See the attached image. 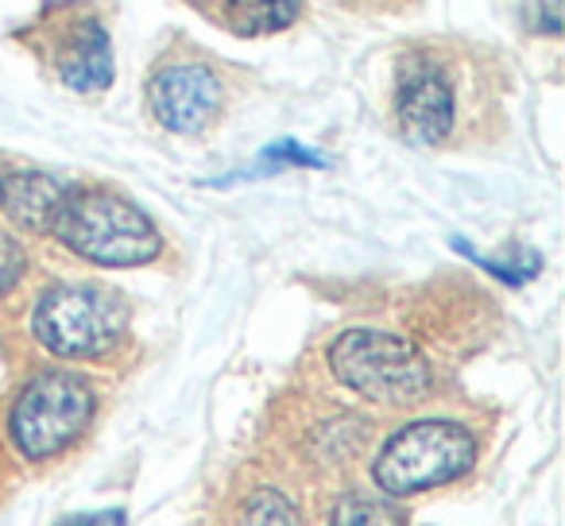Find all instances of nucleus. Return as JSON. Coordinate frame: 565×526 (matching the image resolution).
I'll list each match as a JSON object with an SVG mask.
<instances>
[{
	"mask_svg": "<svg viewBox=\"0 0 565 526\" xmlns=\"http://www.w3.org/2000/svg\"><path fill=\"white\" fill-rule=\"evenodd\" d=\"M330 526H403V518L387 503L369 500V495H349L338 503Z\"/></svg>",
	"mask_w": 565,
	"mask_h": 526,
	"instance_id": "f8f14e48",
	"label": "nucleus"
},
{
	"mask_svg": "<svg viewBox=\"0 0 565 526\" xmlns=\"http://www.w3.org/2000/svg\"><path fill=\"white\" fill-rule=\"evenodd\" d=\"M24 268H28L24 248L9 233H0V294H9L24 279Z\"/></svg>",
	"mask_w": 565,
	"mask_h": 526,
	"instance_id": "ddd939ff",
	"label": "nucleus"
},
{
	"mask_svg": "<svg viewBox=\"0 0 565 526\" xmlns=\"http://www.w3.org/2000/svg\"><path fill=\"white\" fill-rule=\"evenodd\" d=\"M477 461V438L461 422L423 418L387 438L372 464V480L384 495H423L430 487L454 484Z\"/></svg>",
	"mask_w": 565,
	"mask_h": 526,
	"instance_id": "f03ea898",
	"label": "nucleus"
},
{
	"mask_svg": "<svg viewBox=\"0 0 565 526\" xmlns=\"http://www.w3.org/2000/svg\"><path fill=\"white\" fill-rule=\"evenodd\" d=\"M299 17L295 0H225V20L241 35H267L282 32Z\"/></svg>",
	"mask_w": 565,
	"mask_h": 526,
	"instance_id": "9d476101",
	"label": "nucleus"
},
{
	"mask_svg": "<svg viewBox=\"0 0 565 526\" xmlns=\"http://www.w3.org/2000/svg\"><path fill=\"white\" fill-rule=\"evenodd\" d=\"M58 74L71 89L78 94H97V89H109L113 82V47L109 35L102 24H82L74 32V40L66 43L63 58H58Z\"/></svg>",
	"mask_w": 565,
	"mask_h": 526,
	"instance_id": "1a4fd4ad",
	"label": "nucleus"
},
{
	"mask_svg": "<svg viewBox=\"0 0 565 526\" xmlns=\"http://www.w3.org/2000/svg\"><path fill=\"white\" fill-rule=\"evenodd\" d=\"M66 194H71V186H63L58 179L40 171L4 174V182H0V205L28 233H51Z\"/></svg>",
	"mask_w": 565,
	"mask_h": 526,
	"instance_id": "6e6552de",
	"label": "nucleus"
},
{
	"mask_svg": "<svg viewBox=\"0 0 565 526\" xmlns=\"http://www.w3.org/2000/svg\"><path fill=\"white\" fill-rule=\"evenodd\" d=\"M128 310L113 291L86 283H63L51 287L35 302L32 330L40 345L66 361H89L105 356L120 337H125Z\"/></svg>",
	"mask_w": 565,
	"mask_h": 526,
	"instance_id": "39448f33",
	"label": "nucleus"
},
{
	"mask_svg": "<svg viewBox=\"0 0 565 526\" xmlns=\"http://www.w3.org/2000/svg\"><path fill=\"white\" fill-rule=\"evenodd\" d=\"M151 112L179 136L202 132L221 109V82L202 63H174L151 78Z\"/></svg>",
	"mask_w": 565,
	"mask_h": 526,
	"instance_id": "423d86ee",
	"label": "nucleus"
},
{
	"mask_svg": "<svg viewBox=\"0 0 565 526\" xmlns=\"http://www.w3.org/2000/svg\"><path fill=\"white\" fill-rule=\"evenodd\" d=\"M94 387L74 372H43L20 391L9 415V433L28 461H51L94 422Z\"/></svg>",
	"mask_w": 565,
	"mask_h": 526,
	"instance_id": "20e7f679",
	"label": "nucleus"
},
{
	"mask_svg": "<svg viewBox=\"0 0 565 526\" xmlns=\"http://www.w3.org/2000/svg\"><path fill=\"white\" fill-rule=\"evenodd\" d=\"M236 526H302L299 507L275 487H256V492L244 500Z\"/></svg>",
	"mask_w": 565,
	"mask_h": 526,
	"instance_id": "9b49d317",
	"label": "nucleus"
},
{
	"mask_svg": "<svg viewBox=\"0 0 565 526\" xmlns=\"http://www.w3.org/2000/svg\"><path fill=\"white\" fill-rule=\"evenodd\" d=\"M399 112L403 132L415 143H441L454 128V89H449L446 74L434 63H415L403 71L399 82Z\"/></svg>",
	"mask_w": 565,
	"mask_h": 526,
	"instance_id": "0eeeda50",
	"label": "nucleus"
},
{
	"mask_svg": "<svg viewBox=\"0 0 565 526\" xmlns=\"http://www.w3.org/2000/svg\"><path fill=\"white\" fill-rule=\"evenodd\" d=\"M539 4V17H534V28H542L546 35H557L562 32V0H534Z\"/></svg>",
	"mask_w": 565,
	"mask_h": 526,
	"instance_id": "2eb2a0df",
	"label": "nucleus"
},
{
	"mask_svg": "<svg viewBox=\"0 0 565 526\" xmlns=\"http://www.w3.org/2000/svg\"><path fill=\"white\" fill-rule=\"evenodd\" d=\"M58 526H125V511H102V515H74Z\"/></svg>",
	"mask_w": 565,
	"mask_h": 526,
	"instance_id": "dca6fc26",
	"label": "nucleus"
},
{
	"mask_svg": "<svg viewBox=\"0 0 565 526\" xmlns=\"http://www.w3.org/2000/svg\"><path fill=\"white\" fill-rule=\"evenodd\" d=\"M0 182H4V174H0Z\"/></svg>",
	"mask_w": 565,
	"mask_h": 526,
	"instance_id": "f3484780",
	"label": "nucleus"
},
{
	"mask_svg": "<svg viewBox=\"0 0 565 526\" xmlns=\"http://www.w3.org/2000/svg\"><path fill=\"white\" fill-rule=\"evenodd\" d=\"M330 368L349 391L380 407H411L426 399L434 376L411 341L380 330H349L330 345Z\"/></svg>",
	"mask_w": 565,
	"mask_h": 526,
	"instance_id": "7ed1b4c3",
	"label": "nucleus"
},
{
	"mask_svg": "<svg viewBox=\"0 0 565 526\" xmlns=\"http://www.w3.org/2000/svg\"><path fill=\"white\" fill-rule=\"evenodd\" d=\"M264 163H299V167H326V159L318 151H307L299 143H275V148L264 151Z\"/></svg>",
	"mask_w": 565,
	"mask_h": 526,
	"instance_id": "4468645a",
	"label": "nucleus"
},
{
	"mask_svg": "<svg viewBox=\"0 0 565 526\" xmlns=\"http://www.w3.org/2000/svg\"><path fill=\"white\" fill-rule=\"evenodd\" d=\"M51 233L102 268H140L163 251L151 217L113 190H71Z\"/></svg>",
	"mask_w": 565,
	"mask_h": 526,
	"instance_id": "f257e3e1",
	"label": "nucleus"
}]
</instances>
